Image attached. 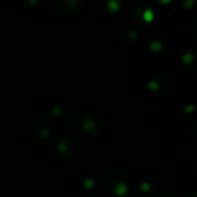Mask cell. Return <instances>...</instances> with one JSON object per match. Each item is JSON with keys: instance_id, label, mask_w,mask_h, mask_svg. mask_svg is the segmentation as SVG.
Here are the masks:
<instances>
[{"instance_id": "obj_10", "label": "cell", "mask_w": 197, "mask_h": 197, "mask_svg": "<svg viewBox=\"0 0 197 197\" xmlns=\"http://www.w3.org/2000/svg\"><path fill=\"white\" fill-rule=\"evenodd\" d=\"M139 188H141V190L142 191H144V192H147V191H150L151 190V184L149 183V182H142L141 183V185H139Z\"/></svg>"}, {"instance_id": "obj_15", "label": "cell", "mask_w": 197, "mask_h": 197, "mask_svg": "<svg viewBox=\"0 0 197 197\" xmlns=\"http://www.w3.org/2000/svg\"><path fill=\"white\" fill-rule=\"evenodd\" d=\"M129 37H130V39H136L137 38V32L136 31H130L129 32Z\"/></svg>"}, {"instance_id": "obj_2", "label": "cell", "mask_w": 197, "mask_h": 197, "mask_svg": "<svg viewBox=\"0 0 197 197\" xmlns=\"http://www.w3.org/2000/svg\"><path fill=\"white\" fill-rule=\"evenodd\" d=\"M114 190H115V192H116L118 196H124V195L127 194V191H128V187H127L126 183L120 182V183H118V184L115 185Z\"/></svg>"}, {"instance_id": "obj_17", "label": "cell", "mask_w": 197, "mask_h": 197, "mask_svg": "<svg viewBox=\"0 0 197 197\" xmlns=\"http://www.w3.org/2000/svg\"><path fill=\"white\" fill-rule=\"evenodd\" d=\"M28 3L29 5H35V3H37V1L36 0H30V1H28Z\"/></svg>"}, {"instance_id": "obj_6", "label": "cell", "mask_w": 197, "mask_h": 197, "mask_svg": "<svg viewBox=\"0 0 197 197\" xmlns=\"http://www.w3.org/2000/svg\"><path fill=\"white\" fill-rule=\"evenodd\" d=\"M161 47H162V44H161V41H159V40H153V41L150 44V50L153 51V52L160 51Z\"/></svg>"}, {"instance_id": "obj_14", "label": "cell", "mask_w": 197, "mask_h": 197, "mask_svg": "<svg viewBox=\"0 0 197 197\" xmlns=\"http://www.w3.org/2000/svg\"><path fill=\"white\" fill-rule=\"evenodd\" d=\"M194 3H195V1H194V0H185V1H184V7L190 8Z\"/></svg>"}, {"instance_id": "obj_5", "label": "cell", "mask_w": 197, "mask_h": 197, "mask_svg": "<svg viewBox=\"0 0 197 197\" xmlns=\"http://www.w3.org/2000/svg\"><path fill=\"white\" fill-rule=\"evenodd\" d=\"M153 18H154L153 12H152L150 8H146V9L144 10V13H143V20H144L145 22H152Z\"/></svg>"}, {"instance_id": "obj_1", "label": "cell", "mask_w": 197, "mask_h": 197, "mask_svg": "<svg viewBox=\"0 0 197 197\" xmlns=\"http://www.w3.org/2000/svg\"><path fill=\"white\" fill-rule=\"evenodd\" d=\"M82 126H83V128L86 131H94L96 128H97V123H96V121L93 119H85V120H83Z\"/></svg>"}, {"instance_id": "obj_3", "label": "cell", "mask_w": 197, "mask_h": 197, "mask_svg": "<svg viewBox=\"0 0 197 197\" xmlns=\"http://www.w3.org/2000/svg\"><path fill=\"white\" fill-rule=\"evenodd\" d=\"M194 59H195V55H194V53H192V52H185V53L182 55V58H181L182 62H183V63H185V65L191 63V62L194 61Z\"/></svg>"}, {"instance_id": "obj_11", "label": "cell", "mask_w": 197, "mask_h": 197, "mask_svg": "<svg viewBox=\"0 0 197 197\" xmlns=\"http://www.w3.org/2000/svg\"><path fill=\"white\" fill-rule=\"evenodd\" d=\"M52 113L54 114V115H60L61 113H62V107L61 106H54L53 107V109H52Z\"/></svg>"}, {"instance_id": "obj_13", "label": "cell", "mask_w": 197, "mask_h": 197, "mask_svg": "<svg viewBox=\"0 0 197 197\" xmlns=\"http://www.w3.org/2000/svg\"><path fill=\"white\" fill-rule=\"evenodd\" d=\"M195 109V105H187L185 107H184V112H187V113H190V112H192Z\"/></svg>"}, {"instance_id": "obj_16", "label": "cell", "mask_w": 197, "mask_h": 197, "mask_svg": "<svg viewBox=\"0 0 197 197\" xmlns=\"http://www.w3.org/2000/svg\"><path fill=\"white\" fill-rule=\"evenodd\" d=\"M169 1H171V0H159L158 2H159V3H167V2H169Z\"/></svg>"}, {"instance_id": "obj_8", "label": "cell", "mask_w": 197, "mask_h": 197, "mask_svg": "<svg viewBox=\"0 0 197 197\" xmlns=\"http://www.w3.org/2000/svg\"><path fill=\"white\" fill-rule=\"evenodd\" d=\"M56 149H58V151H59L60 153H66V152L68 151V144H67L66 142L61 141V142H59V143H58Z\"/></svg>"}, {"instance_id": "obj_9", "label": "cell", "mask_w": 197, "mask_h": 197, "mask_svg": "<svg viewBox=\"0 0 197 197\" xmlns=\"http://www.w3.org/2000/svg\"><path fill=\"white\" fill-rule=\"evenodd\" d=\"M93 185H94V181H93L91 177L84 179V181H83V187H84L85 189H91V188H93Z\"/></svg>"}, {"instance_id": "obj_4", "label": "cell", "mask_w": 197, "mask_h": 197, "mask_svg": "<svg viewBox=\"0 0 197 197\" xmlns=\"http://www.w3.org/2000/svg\"><path fill=\"white\" fill-rule=\"evenodd\" d=\"M107 8L109 12H116L120 8V2L118 0H109L107 2Z\"/></svg>"}, {"instance_id": "obj_12", "label": "cell", "mask_w": 197, "mask_h": 197, "mask_svg": "<svg viewBox=\"0 0 197 197\" xmlns=\"http://www.w3.org/2000/svg\"><path fill=\"white\" fill-rule=\"evenodd\" d=\"M48 135H50V129H48V128H43V129L40 130V136H41L43 138H46Z\"/></svg>"}, {"instance_id": "obj_7", "label": "cell", "mask_w": 197, "mask_h": 197, "mask_svg": "<svg viewBox=\"0 0 197 197\" xmlns=\"http://www.w3.org/2000/svg\"><path fill=\"white\" fill-rule=\"evenodd\" d=\"M147 88H149L151 91H157V90L160 88V84H159L158 81L151 79V81H149V83H147Z\"/></svg>"}]
</instances>
